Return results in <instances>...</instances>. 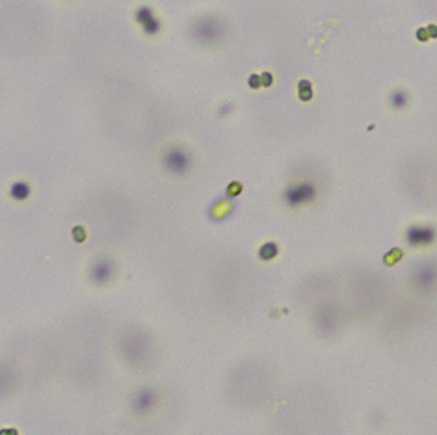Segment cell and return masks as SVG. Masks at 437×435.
I'll return each mask as SVG.
<instances>
[{
    "label": "cell",
    "mask_w": 437,
    "mask_h": 435,
    "mask_svg": "<svg viewBox=\"0 0 437 435\" xmlns=\"http://www.w3.org/2000/svg\"><path fill=\"white\" fill-rule=\"evenodd\" d=\"M316 195V188L311 182H298V185L288 186L285 192V203L288 207H300L307 205L314 199Z\"/></svg>",
    "instance_id": "1"
},
{
    "label": "cell",
    "mask_w": 437,
    "mask_h": 435,
    "mask_svg": "<svg viewBox=\"0 0 437 435\" xmlns=\"http://www.w3.org/2000/svg\"><path fill=\"white\" fill-rule=\"evenodd\" d=\"M162 162H164V168L173 175H185L192 166L188 153L177 147L168 149L164 153V160Z\"/></svg>",
    "instance_id": "2"
},
{
    "label": "cell",
    "mask_w": 437,
    "mask_h": 435,
    "mask_svg": "<svg viewBox=\"0 0 437 435\" xmlns=\"http://www.w3.org/2000/svg\"><path fill=\"white\" fill-rule=\"evenodd\" d=\"M435 240V231L432 227H411L407 231V242L411 246H428Z\"/></svg>",
    "instance_id": "3"
},
{
    "label": "cell",
    "mask_w": 437,
    "mask_h": 435,
    "mask_svg": "<svg viewBox=\"0 0 437 435\" xmlns=\"http://www.w3.org/2000/svg\"><path fill=\"white\" fill-rule=\"evenodd\" d=\"M136 21L142 26V30H144L145 34H149V36H154V34L160 30L158 19H156L153 11H151L149 8H145V6L136 11Z\"/></svg>",
    "instance_id": "4"
},
{
    "label": "cell",
    "mask_w": 437,
    "mask_h": 435,
    "mask_svg": "<svg viewBox=\"0 0 437 435\" xmlns=\"http://www.w3.org/2000/svg\"><path fill=\"white\" fill-rule=\"evenodd\" d=\"M91 277L95 283H106L112 277V264L108 261H99L91 270Z\"/></svg>",
    "instance_id": "5"
},
{
    "label": "cell",
    "mask_w": 437,
    "mask_h": 435,
    "mask_svg": "<svg viewBox=\"0 0 437 435\" xmlns=\"http://www.w3.org/2000/svg\"><path fill=\"white\" fill-rule=\"evenodd\" d=\"M10 195L15 201L28 199V195H30V186L26 185V182H22V180H17V182H13V185H11Z\"/></svg>",
    "instance_id": "6"
},
{
    "label": "cell",
    "mask_w": 437,
    "mask_h": 435,
    "mask_svg": "<svg viewBox=\"0 0 437 435\" xmlns=\"http://www.w3.org/2000/svg\"><path fill=\"white\" fill-rule=\"evenodd\" d=\"M153 398L154 396L151 391H142V393H138V396L134 400V409H138V411L149 409L151 405H153Z\"/></svg>",
    "instance_id": "7"
},
{
    "label": "cell",
    "mask_w": 437,
    "mask_h": 435,
    "mask_svg": "<svg viewBox=\"0 0 437 435\" xmlns=\"http://www.w3.org/2000/svg\"><path fill=\"white\" fill-rule=\"evenodd\" d=\"M275 255H278V246H275L273 242H266V244L259 249V257H261L262 261H272Z\"/></svg>",
    "instance_id": "8"
},
{
    "label": "cell",
    "mask_w": 437,
    "mask_h": 435,
    "mask_svg": "<svg viewBox=\"0 0 437 435\" xmlns=\"http://www.w3.org/2000/svg\"><path fill=\"white\" fill-rule=\"evenodd\" d=\"M298 87H300V99H302V101H311V97H313L311 82H309V80H302V82L298 84Z\"/></svg>",
    "instance_id": "9"
},
{
    "label": "cell",
    "mask_w": 437,
    "mask_h": 435,
    "mask_svg": "<svg viewBox=\"0 0 437 435\" xmlns=\"http://www.w3.org/2000/svg\"><path fill=\"white\" fill-rule=\"evenodd\" d=\"M391 103H393V106H396V108H402V106H406V103H407V95L404 91H395L391 95Z\"/></svg>",
    "instance_id": "10"
},
{
    "label": "cell",
    "mask_w": 437,
    "mask_h": 435,
    "mask_svg": "<svg viewBox=\"0 0 437 435\" xmlns=\"http://www.w3.org/2000/svg\"><path fill=\"white\" fill-rule=\"evenodd\" d=\"M247 84H249V87H251V89H259V87L262 86V84H261V75H251V77H249V80H247Z\"/></svg>",
    "instance_id": "11"
},
{
    "label": "cell",
    "mask_w": 437,
    "mask_h": 435,
    "mask_svg": "<svg viewBox=\"0 0 437 435\" xmlns=\"http://www.w3.org/2000/svg\"><path fill=\"white\" fill-rule=\"evenodd\" d=\"M73 236H75V242H82L84 238H86V233H84L82 227L77 225L75 229H73Z\"/></svg>",
    "instance_id": "12"
},
{
    "label": "cell",
    "mask_w": 437,
    "mask_h": 435,
    "mask_svg": "<svg viewBox=\"0 0 437 435\" xmlns=\"http://www.w3.org/2000/svg\"><path fill=\"white\" fill-rule=\"evenodd\" d=\"M428 271H430V270H428V268H426V270H421V279H422L421 283H424V285H428V283H430V281H432V279H433V277H435V273H433V270H432V273H428Z\"/></svg>",
    "instance_id": "13"
},
{
    "label": "cell",
    "mask_w": 437,
    "mask_h": 435,
    "mask_svg": "<svg viewBox=\"0 0 437 435\" xmlns=\"http://www.w3.org/2000/svg\"><path fill=\"white\" fill-rule=\"evenodd\" d=\"M272 75H270V73H261V84L264 87H270L272 86Z\"/></svg>",
    "instance_id": "14"
},
{
    "label": "cell",
    "mask_w": 437,
    "mask_h": 435,
    "mask_svg": "<svg viewBox=\"0 0 437 435\" xmlns=\"http://www.w3.org/2000/svg\"><path fill=\"white\" fill-rule=\"evenodd\" d=\"M240 190H242V186L238 185V182H235V185H231L227 188V195H238L240 194Z\"/></svg>",
    "instance_id": "15"
},
{
    "label": "cell",
    "mask_w": 437,
    "mask_h": 435,
    "mask_svg": "<svg viewBox=\"0 0 437 435\" xmlns=\"http://www.w3.org/2000/svg\"><path fill=\"white\" fill-rule=\"evenodd\" d=\"M417 37H419L421 41H426V39H428V30H426V28H421V30L417 32Z\"/></svg>",
    "instance_id": "16"
},
{
    "label": "cell",
    "mask_w": 437,
    "mask_h": 435,
    "mask_svg": "<svg viewBox=\"0 0 437 435\" xmlns=\"http://www.w3.org/2000/svg\"><path fill=\"white\" fill-rule=\"evenodd\" d=\"M231 110H233V106H231V104H225V106H221L220 113H221V116H225V113H227V112H231Z\"/></svg>",
    "instance_id": "17"
},
{
    "label": "cell",
    "mask_w": 437,
    "mask_h": 435,
    "mask_svg": "<svg viewBox=\"0 0 437 435\" xmlns=\"http://www.w3.org/2000/svg\"><path fill=\"white\" fill-rule=\"evenodd\" d=\"M426 30H428V34H430V36H432V37H435V36H437V28H435V26H428Z\"/></svg>",
    "instance_id": "18"
}]
</instances>
